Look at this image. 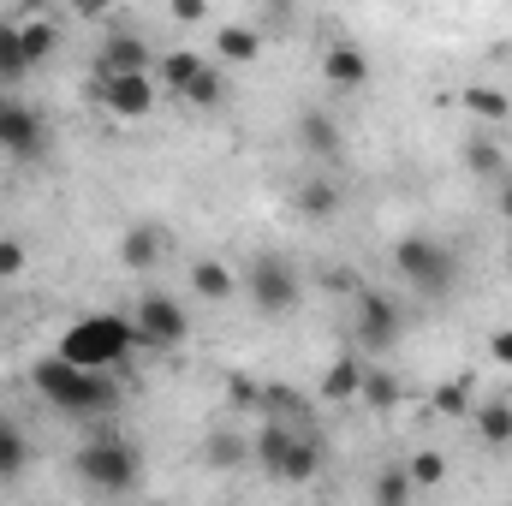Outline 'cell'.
<instances>
[{
  "mask_svg": "<svg viewBox=\"0 0 512 506\" xmlns=\"http://www.w3.org/2000/svg\"><path fill=\"white\" fill-rule=\"evenodd\" d=\"M131 352H137V328H131V316H120V310H102V316L72 322V328L60 334V346H54L60 364L90 370V376H114Z\"/></svg>",
  "mask_w": 512,
  "mask_h": 506,
  "instance_id": "cell-1",
  "label": "cell"
},
{
  "mask_svg": "<svg viewBox=\"0 0 512 506\" xmlns=\"http://www.w3.org/2000/svg\"><path fill=\"white\" fill-rule=\"evenodd\" d=\"M30 387H36L54 411H66V417H108V411L120 405V387H114L108 376L72 370V364H60L54 352L30 370Z\"/></svg>",
  "mask_w": 512,
  "mask_h": 506,
  "instance_id": "cell-2",
  "label": "cell"
},
{
  "mask_svg": "<svg viewBox=\"0 0 512 506\" xmlns=\"http://www.w3.org/2000/svg\"><path fill=\"white\" fill-rule=\"evenodd\" d=\"M393 274L405 280V286H417L423 298H441V292H453L459 286V256L447 251L441 239H429V233H405V239H393Z\"/></svg>",
  "mask_w": 512,
  "mask_h": 506,
  "instance_id": "cell-3",
  "label": "cell"
},
{
  "mask_svg": "<svg viewBox=\"0 0 512 506\" xmlns=\"http://www.w3.org/2000/svg\"><path fill=\"white\" fill-rule=\"evenodd\" d=\"M78 477H84V489H96V495H131L137 477H143V459H137V447H131L126 435L102 429V435H90V441L78 447Z\"/></svg>",
  "mask_w": 512,
  "mask_h": 506,
  "instance_id": "cell-4",
  "label": "cell"
},
{
  "mask_svg": "<svg viewBox=\"0 0 512 506\" xmlns=\"http://www.w3.org/2000/svg\"><path fill=\"white\" fill-rule=\"evenodd\" d=\"M131 328H137V346H143V352H179V346L191 340V316H185V304L167 298V292H143L137 310H131Z\"/></svg>",
  "mask_w": 512,
  "mask_h": 506,
  "instance_id": "cell-5",
  "label": "cell"
},
{
  "mask_svg": "<svg viewBox=\"0 0 512 506\" xmlns=\"http://www.w3.org/2000/svg\"><path fill=\"white\" fill-rule=\"evenodd\" d=\"M239 286L251 292V304L262 310V316H286V310L298 304V268H292L286 256H274V251L251 256V268L239 274Z\"/></svg>",
  "mask_w": 512,
  "mask_h": 506,
  "instance_id": "cell-6",
  "label": "cell"
},
{
  "mask_svg": "<svg viewBox=\"0 0 512 506\" xmlns=\"http://www.w3.org/2000/svg\"><path fill=\"white\" fill-rule=\"evenodd\" d=\"M399 304L382 298L376 286H352V340H358V352H387V346H399Z\"/></svg>",
  "mask_w": 512,
  "mask_h": 506,
  "instance_id": "cell-7",
  "label": "cell"
},
{
  "mask_svg": "<svg viewBox=\"0 0 512 506\" xmlns=\"http://www.w3.org/2000/svg\"><path fill=\"white\" fill-rule=\"evenodd\" d=\"M42 143H48L42 114H36L30 102H18V96H0V149L30 161V155H42Z\"/></svg>",
  "mask_w": 512,
  "mask_h": 506,
  "instance_id": "cell-8",
  "label": "cell"
},
{
  "mask_svg": "<svg viewBox=\"0 0 512 506\" xmlns=\"http://www.w3.org/2000/svg\"><path fill=\"white\" fill-rule=\"evenodd\" d=\"M161 102V84L155 72H126V78H102V108L114 120H143L149 108Z\"/></svg>",
  "mask_w": 512,
  "mask_h": 506,
  "instance_id": "cell-9",
  "label": "cell"
},
{
  "mask_svg": "<svg viewBox=\"0 0 512 506\" xmlns=\"http://www.w3.org/2000/svg\"><path fill=\"white\" fill-rule=\"evenodd\" d=\"M322 78H328V90L358 96V90L370 84V54H364L358 42H334V48L322 54Z\"/></svg>",
  "mask_w": 512,
  "mask_h": 506,
  "instance_id": "cell-10",
  "label": "cell"
},
{
  "mask_svg": "<svg viewBox=\"0 0 512 506\" xmlns=\"http://www.w3.org/2000/svg\"><path fill=\"white\" fill-rule=\"evenodd\" d=\"M298 149L316 155V161H334V155H340V120L322 114V108H304V114H298Z\"/></svg>",
  "mask_w": 512,
  "mask_h": 506,
  "instance_id": "cell-11",
  "label": "cell"
},
{
  "mask_svg": "<svg viewBox=\"0 0 512 506\" xmlns=\"http://www.w3.org/2000/svg\"><path fill=\"white\" fill-rule=\"evenodd\" d=\"M364 376H370V364H364L358 352H340V358L322 370V399H328V405L358 399V393H364Z\"/></svg>",
  "mask_w": 512,
  "mask_h": 506,
  "instance_id": "cell-12",
  "label": "cell"
},
{
  "mask_svg": "<svg viewBox=\"0 0 512 506\" xmlns=\"http://www.w3.org/2000/svg\"><path fill=\"white\" fill-rule=\"evenodd\" d=\"M12 30H18V48H24V60H30V72L60 48V24L54 18H42V12H24V18H12Z\"/></svg>",
  "mask_w": 512,
  "mask_h": 506,
  "instance_id": "cell-13",
  "label": "cell"
},
{
  "mask_svg": "<svg viewBox=\"0 0 512 506\" xmlns=\"http://www.w3.org/2000/svg\"><path fill=\"white\" fill-rule=\"evenodd\" d=\"M209 60L197 54V48H173V54H161V72H155V84H161V96H185L191 84H197V72H203Z\"/></svg>",
  "mask_w": 512,
  "mask_h": 506,
  "instance_id": "cell-14",
  "label": "cell"
},
{
  "mask_svg": "<svg viewBox=\"0 0 512 506\" xmlns=\"http://www.w3.org/2000/svg\"><path fill=\"white\" fill-rule=\"evenodd\" d=\"M191 292H197V298H209V304H227V298L239 292V274H233L227 262L203 256V262H191Z\"/></svg>",
  "mask_w": 512,
  "mask_h": 506,
  "instance_id": "cell-15",
  "label": "cell"
},
{
  "mask_svg": "<svg viewBox=\"0 0 512 506\" xmlns=\"http://www.w3.org/2000/svg\"><path fill=\"white\" fill-rule=\"evenodd\" d=\"M322 477V441L316 435H292V447H286V465H280V483H316Z\"/></svg>",
  "mask_w": 512,
  "mask_h": 506,
  "instance_id": "cell-16",
  "label": "cell"
},
{
  "mask_svg": "<svg viewBox=\"0 0 512 506\" xmlns=\"http://www.w3.org/2000/svg\"><path fill=\"white\" fill-rule=\"evenodd\" d=\"M161 251H167V233L161 227H131L126 239H120V262H126L131 274H149L161 262Z\"/></svg>",
  "mask_w": 512,
  "mask_h": 506,
  "instance_id": "cell-17",
  "label": "cell"
},
{
  "mask_svg": "<svg viewBox=\"0 0 512 506\" xmlns=\"http://www.w3.org/2000/svg\"><path fill=\"white\" fill-rule=\"evenodd\" d=\"M102 78H126V72H149V48L137 42V36H108V48H102Z\"/></svg>",
  "mask_w": 512,
  "mask_h": 506,
  "instance_id": "cell-18",
  "label": "cell"
},
{
  "mask_svg": "<svg viewBox=\"0 0 512 506\" xmlns=\"http://www.w3.org/2000/svg\"><path fill=\"white\" fill-rule=\"evenodd\" d=\"M471 423H477V441H483V447H512V405L507 399L471 405Z\"/></svg>",
  "mask_w": 512,
  "mask_h": 506,
  "instance_id": "cell-19",
  "label": "cell"
},
{
  "mask_svg": "<svg viewBox=\"0 0 512 506\" xmlns=\"http://www.w3.org/2000/svg\"><path fill=\"white\" fill-rule=\"evenodd\" d=\"M215 54L227 66H251L256 54H262V30H251V24H221L215 30Z\"/></svg>",
  "mask_w": 512,
  "mask_h": 506,
  "instance_id": "cell-20",
  "label": "cell"
},
{
  "mask_svg": "<svg viewBox=\"0 0 512 506\" xmlns=\"http://www.w3.org/2000/svg\"><path fill=\"white\" fill-rule=\"evenodd\" d=\"M245 459H251V447H245L239 429H209V435H203V465H209V471H233V465H245Z\"/></svg>",
  "mask_w": 512,
  "mask_h": 506,
  "instance_id": "cell-21",
  "label": "cell"
},
{
  "mask_svg": "<svg viewBox=\"0 0 512 506\" xmlns=\"http://www.w3.org/2000/svg\"><path fill=\"white\" fill-rule=\"evenodd\" d=\"M30 471V441L12 417H0V483H18Z\"/></svg>",
  "mask_w": 512,
  "mask_h": 506,
  "instance_id": "cell-22",
  "label": "cell"
},
{
  "mask_svg": "<svg viewBox=\"0 0 512 506\" xmlns=\"http://www.w3.org/2000/svg\"><path fill=\"white\" fill-rule=\"evenodd\" d=\"M292 435H298V429H292V423H262V429H256V465H262V471H268V477H280V465H286V447H292Z\"/></svg>",
  "mask_w": 512,
  "mask_h": 506,
  "instance_id": "cell-23",
  "label": "cell"
},
{
  "mask_svg": "<svg viewBox=\"0 0 512 506\" xmlns=\"http://www.w3.org/2000/svg\"><path fill=\"white\" fill-rule=\"evenodd\" d=\"M292 203H298V215H304V221H334V215H340V191H334L328 179H304Z\"/></svg>",
  "mask_w": 512,
  "mask_h": 506,
  "instance_id": "cell-24",
  "label": "cell"
},
{
  "mask_svg": "<svg viewBox=\"0 0 512 506\" xmlns=\"http://www.w3.org/2000/svg\"><path fill=\"white\" fill-rule=\"evenodd\" d=\"M465 167H471L477 179H489V185L507 179V155H501V143H489V137H471V143H465Z\"/></svg>",
  "mask_w": 512,
  "mask_h": 506,
  "instance_id": "cell-25",
  "label": "cell"
},
{
  "mask_svg": "<svg viewBox=\"0 0 512 506\" xmlns=\"http://www.w3.org/2000/svg\"><path fill=\"white\" fill-rule=\"evenodd\" d=\"M459 102H465V114H477V120H489V126H501V120L512 114V102L495 90V84H471Z\"/></svg>",
  "mask_w": 512,
  "mask_h": 506,
  "instance_id": "cell-26",
  "label": "cell"
},
{
  "mask_svg": "<svg viewBox=\"0 0 512 506\" xmlns=\"http://www.w3.org/2000/svg\"><path fill=\"white\" fill-rule=\"evenodd\" d=\"M405 477H411V489H441L447 483V453H435V447L411 453L405 459Z\"/></svg>",
  "mask_w": 512,
  "mask_h": 506,
  "instance_id": "cell-27",
  "label": "cell"
},
{
  "mask_svg": "<svg viewBox=\"0 0 512 506\" xmlns=\"http://www.w3.org/2000/svg\"><path fill=\"white\" fill-rule=\"evenodd\" d=\"M24 78H30V60H24V48H18L12 18H0V84H24Z\"/></svg>",
  "mask_w": 512,
  "mask_h": 506,
  "instance_id": "cell-28",
  "label": "cell"
},
{
  "mask_svg": "<svg viewBox=\"0 0 512 506\" xmlns=\"http://www.w3.org/2000/svg\"><path fill=\"white\" fill-rule=\"evenodd\" d=\"M370 495H376V506H411V495H417V489H411L405 465H382V471H376V489H370Z\"/></svg>",
  "mask_w": 512,
  "mask_h": 506,
  "instance_id": "cell-29",
  "label": "cell"
},
{
  "mask_svg": "<svg viewBox=\"0 0 512 506\" xmlns=\"http://www.w3.org/2000/svg\"><path fill=\"white\" fill-rule=\"evenodd\" d=\"M221 96H227V72H221V66H215V60H209V66H203V72H197V84H191V90H185V96H179V102H191V108H215V102H221Z\"/></svg>",
  "mask_w": 512,
  "mask_h": 506,
  "instance_id": "cell-30",
  "label": "cell"
},
{
  "mask_svg": "<svg viewBox=\"0 0 512 506\" xmlns=\"http://www.w3.org/2000/svg\"><path fill=\"white\" fill-rule=\"evenodd\" d=\"M441 417H471V376H453L435 387V399H429Z\"/></svg>",
  "mask_w": 512,
  "mask_h": 506,
  "instance_id": "cell-31",
  "label": "cell"
},
{
  "mask_svg": "<svg viewBox=\"0 0 512 506\" xmlns=\"http://www.w3.org/2000/svg\"><path fill=\"white\" fill-rule=\"evenodd\" d=\"M399 393H405V387H399V381L387 376V370H370V376H364V393H358V399H370L376 411H387V405H399Z\"/></svg>",
  "mask_w": 512,
  "mask_h": 506,
  "instance_id": "cell-32",
  "label": "cell"
},
{
  "mask_svg": "<svg viewBox=\"0 0 512 506\" xmlns=\"http://www.w3.org/2000/svg\"><path fill=\"white\" fill-rule=\"evenodd\" d=\"M24 262H30V251H24V239H0V280H12V274H24Z\"/></svg>",
  "mask_w": 512,
  "mask_h": 506,
  "instance_id": "cell-33",
  "label": "cell"
},
{
  "mask_svg": "<svg viewBox=\"0 0 512 506\" xmlns=\"http://www.w3.org/2000/svg\"><path fill=\"white\" fill-rule=\"evenodd\" d=\"M489 358H495L501 370H512V328H495V334H489Z\"/></svg>",
  "mask_w": 512,
  "mask_h": 506,
  "instance_id": "cell-34",
  "label": "cell"
},
{
  "mask_svg": "<svg viewBox=\"0 0 512 506\" xmlns=\"http://www.w3.org/2000/svg\"><path fill=\"white\" fill-rule=\"evenodd\" d=\"M262 399H268L262 387H251L245 376H233V405H262Z\"/></svg>",
  "mask_w": 512,
  "mask_h": 506,
  "instance_id": "cell-35",
  "label": "cell"
},
{
  "mask_svg": "<svg viewBox=\"0 0 512 506\" xmlns=\"http://www.w3.org/2000/svg\"><path fill=\"white\" fill-rule=\"evenodd\" d=\"M173 18H179V24H203V18H209V6H197V0H179V6H173Z\"/></svg>",
  "mask_w": 512,
  "mask_h": 506,
  "instance_id": "cell-36",
  "label": "cell"
},
{
  "mask_svg": "<svg viewBox=\"0 0 512 506\" xmlns=\"http://www.w3.org/2000/svg\"><path fill=\"white\" fill-rule=\"evenodd\" d=\"M495 203H501V221L512 227V179H501V191H495Z\"/></svg>",
  "mask_w": 512,
  "mask_h": 506,
  "instance_id": "cell-37",
  "label": "cell"
},
{
  "mask_svg": "<svg viewBox=\"0 0 512 506\" xmlns=\"http://www.w3.org/2000/svg\"><path fill=\"white\" fill-rule=\"evenodd\" d=\"M507 262H512V251H507Z\"/></svg>",
  "mask_w": 512,
  "mask_h": 506,
  "instance_id": "cell-38",
  "label": "cell"
}]
</instances>
